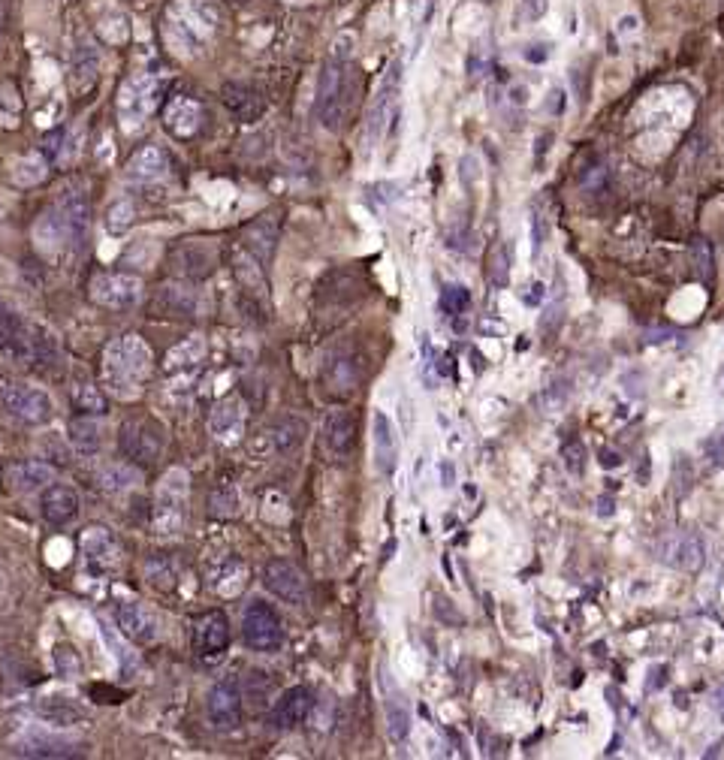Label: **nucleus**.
<instances>
[{
    "mask_svg": "<svg viewBox=\"0 0 724 760\" xmlns=\"http://www.w3.org/2000/svg\"><path fill=\"white\" fill-rule=\"evenodd\" d=\"M356 100V70H353V43L347 46V37L338 40L323 61L320 82H317V121L323 130L338 133L353 109Z\"/></svg>",
    "mask_w": 724,
    "mask_h": 760,
    "instance_id": "nucleus-1",
    "label": "nucleus"
},
{
    "mask_svg": "<svg viewBox=\"0 0 724 760\" xmlns=\"http://www.w3.org/2000/svg\"><path fill=\"white\" fill-rule=\"evenodd\" d=\"M148 374H151V350L139 335H121L106 347L103 380L112 396L118 399L139 396Z\"/></svg>",
    "mask_w": 724,
    "mask_h": 760,
    "instance_id": "nucleus-2",
    "label": "nucleus"
},
{
    "mask_svg": "<svg viewBox=\"0 0 724 760\" xmlns=\"http://www.w3.org/2000/svg\"><path fill=\"white\" fill-rule=\"evenodd\" d=\"M221 25V10L209 0H178L166 16V40L178 55H194Z\"/></svg>",
    "mask_w": 724,
    "mask_h": 760,
    "instance_id": "nucleus-3",
    "label": "nucleus"
},
{
    "mask_svg": "<svg viewBox=\"0 0 724 760\" xmlns=\"http://www.w3.org/2000/svg\"><path fill=\"white\" fill-rule=\"evenodd\" d=\"M188 495H191V477L185 468H169L154 492V534L160 540H175L185 531L188 522Z\"/></svg>",
    "mask_w": 724,
    "mask_h": 760,
    "instance_id": "nucleus-4",
    "label": "nucleus"
},
{
    "mask_svg": "<svg viewBox=\"0 0 724 760\" xmlns=\"http://www.w3.org/2000/svg\"><path fill=\"white\" fill-rule=\"evenodd\" d=\"M118 447L130 465H154L166 447V432L154 417H130L118 429Z\"/></svg>",
    "mask_w": 724,
    "mask_h": 760,
    "instance_id": "nucleus-5",
    "label": "nucleus"
},
{
    "mask_svg": "<svg viewBox=\"0 0 724 760\" xmlns=\"http://www.w3.org/2000/svg\"><path fill=\"white\" fill-rule=\"evenodd\" d=\"M166 82H160L157 76H130L118 94V115L124 121V130H139L151 112L160 103Z\"/></svg>",
    "mask_w": 724,
    "mask_h": 760,
    "instance_id": "nucleus-6",
    "label": "nucleus"
},
{
    "mask_svg": "<svg viewBox=\"0 0 724 760\" xmlns=\"http://www.w3.org/2000/svg\"><path fill=\"white\" fill-rule=\"evenodd\" d=\"M0 405H4V411L13 420H19L25 426H46L55 417L52 396L43 387H34V384H10V387H4V393H0Z\"/></svg>",
    "mask_w": 724,
    "mask_h": 760,
    "instance_id": "nucleus-7",
    "label": "nucleus"
},
{
    "mask_svg": "<svg viewBox=\"0 0 724 760\" xmlns=\"http://www.w3.org/2000/svg\"><path fill=\"white\" fill-rule=\"evenodd\" d=\"M242 640L251 652H278L284 643V628L278 613L266 601H251L242 616Z\"/></svg>",
    "mask_w": 724,
    "mask_h": 760,
    "instance_id": "nucleus-8",
    "label": "nucleus"
},
{
    "mask_svg": "<svg viewBox=\"0 0 724 760\" xmlns=\"http://www.w3.org/2000/svg\"><path fill=\"white\" fill-rule=\"evenodd\" d=\"M40 329L28 326L16 311L0 305V353L19 359V362H31L43 356V344L49 338H37Z\"/></svg>",
    "mask_w": 724,
    "mask_h": 760,
    "instance_id": "nucleus-9",
    "label": "nucleus"
},
{
    "mask_svg": "<svg viewBox=\"0 0 724 760\" xmlns=\"http://www.w3.org/2000/svg\"><path fill=\"white\" fill-rule=\"evenodd\" d=\"M233 275L239 284V299L248 317H260L266 320L269 314V287L263 278V266L251 257V254H239L233 263Z\"/></svg>",
    "mask_w": 724,
    "mask_h": 760,
    "instance_id": "nucleus-10",
    "label": "nucleus"
},
{
    "mask_svg": "<svg viewBox=\"0 0 724 760\" xmlns=\"http://www.w3.org/2000/svg\"><path fill=\"white\" fill-rule=\"evenodd\" d=\"M142 281L127 272H100L91 281V299L109 311H127L139 302Z\"/></svg>",
    "mask_w": 724,
    "mask_h": 760,
    "instance_id": "nucleus-11",
    "label": "nucleus"
},
{
    "mask_svg": "<svg viewBox=\"0 0 724 760\" xmlns=\"http://www.w3.org/2000/svg\"><path fill=\"white\" fill-rule=\"evenodd\" d=\"M399 91H402V58H396L387 67V76H384V82H381V88L375 94V103H372V112H369V127H366L372 145L384 136L387 124L399 112Z\"/></svg>",
    "mask_w": 724,
    "mask_h": 760,
    "instance_id": "nucleus-12",
    "label": "nucleus"
},
{
    "mask_svg": "<svg viewBox=\"0 0 724 760\" xmlns=\"http://www.w3.org/2000/svg\"><path fill=\"white\" fill-rule=\"evenodd\" d=\"M263 586L275 598H281L284 604L302 607L308 601V586H305L302 570L296 564H290L287 558H269L266 561V567H263Z\"/></svg>",
    "mask_w": 724,
    "mask_h": 760,
    "instance_id": "nucleus-13",
    "label": "nucleus"
},
{
    "mask_svg": "<svg viewBox=\"0 0 724 760\" xmlns=\"http://www.w3.org/2000/svg\"><path fill=\"white\" fill-rule=\"evenodd\" d=\"M79 546H82V555L88 561L91 570H97V574H112V570H118L121 564V543L115 537L112 528L106 525H88L79 537Z\"/></svg>",
    "mask_w": 724,
    "mask_h": 760,
    "instance_id": "nucleus-14",
    "label": "nucleus"
},
{
    "mask_svg": "<svg viewBox=\"0 0 724 760\" xmlns=\"http://www.w3.org/2000/svg\"><path fill=\"white\" fill-rule=\"evenodd\" d=\"M169 263L185 281H203L218 266V248L212 242H200V239L181 242V245L172 248Z\"/></svg>",
    "mask_w": 724,
    "mask_h": 760,
    "instance_id": "nucleus-15",
    "label": "nucleus"
},
{
    "mask_svg": "<svg viewBox=\"0 0 724 760\" xmlns=\"http://www.w3.org/2000/svg\"><path fill=\"white\" fill-rule=\"evenodd\" d=\"M655 552H658V558H661L667 567L697 570V567H703L706 543H703V537L694 534V531H673V534H667L664 540H658Z\"/></svg>",
    "mask_w": 724,
    "mask_h": 760,
    "instance_id": "nucleus-16",
    "label": "nucleus"
},
{
    "mask_svg": "<svg viewBox=\"0 0 724 760\" xmlns=\"http://www.w3.org/2000/svg\"><path fill=\"white\" fill-rule=\"evenodd\" d=\"M151 311L160 317H197L203 311V296L188 281H172L154 293Z\"/></svg>",
    "mask_w": 724,
    "mask_h": 760,
    "instance_id": "nucleus-17",
    "label": "nucleus"
},
{
    "mask_svg": "<svg viewBox=\"0 0 724 760\" xmlns=\"http://www.w3.org/2000/svg\"><path fill=\"white\" fill-rule=\"evenodd\" d=\"M209 721L218 730H236L242 724V688L236 679H224L209 691Z\"/></svg>",
    "mask_w": 724,
    "mask_h": 760,
    "instance_id": "nucleus-18",
    "label": "nucleus"
},
{
    "mask_svg": "<svg viewBox=\"0 0 724 760\" xmlns=\"http://www.w3.org/2000/svg\"><path fill=\"white\" fill-rule=\"evenodd\" d=\"M115 619H118V628L124 631V637L130 643H139V646H151L160 640V622L154 619V613L139 604V601H124L118 604L115 610Z\"/></svg>",
    "mask_w": 724,
    "mask_h": 760,
    "instance_id": "nucleus-19",
    "label": "nucleus"
},
{
    "mask_svg": "<svg viewBox=\"0 0 724 760\" xmlns=\"http://www.w3.org/2000/svg\"><path fill=\"white\" fill-rule=\"evenodd\" d=\"M64 227L70 230V239H73V248H82V242L88 239V224H91V206H88V194L82 187H67L64 194L55 200L52 206Z\"/></svg>",
    "mask_w": 724,
    "mask_h": 760,
    "instance_id": "nucleus-20",
    "label": "nucleus"
},
{
    "mask_svg": "<svg viewBox=\"0 0 724 760\" xmlns=\"http://www.w3.org/2000/svg\"><path fill=\"white\" fill-rule=\"evenodd\" d=\"M372 462L381 477H393L399 465V435L393 420L384 411H375L372 417Z\"/></svg>",
    "mask_w": 724,
    "mask_h": 760,
    "instance_id": "nucleus-21",
    "label": "nucleus"
},
{
    "mask_svg": "<svg viewBox=\"0 0 724 760\" xmlns=\"http://www.w3.org/2000/svg\"><path fill=\"white\" fill-rule=\"evenodd\" d=\"M381 691H384V715H387V736L393 745H405L411 736V709L405 694L396 688L390 673H381Z\"/></svg>",
    "mask_w": 724,
    "mask_h": 760,
    "instance_id": "nucleus-22",
    "label": "nucleus"
},
{
    "mask_svg": "<svg viewBox=\"0 0 724 760\" xmlns=\"http://www.w3.org/2000/svg\"><path fill=\"white\" fill-rule=\"evenodd\" d=\"M311 706H314L311 688H305V685L287 688V691L278 697L275 709H272V718H269L272 730H296V727L308 718Z\"/></svg>",
    "mask_w": 724,
    "mask_h": 760,
    "instance_id": "nucleus-23",
    "label": "nucleus"
},
{
    "mask_svg": "<svg viewBox=\"0 0 724 760\" xmlns=\"http://www.w3.org/2000/svg\"><path fill=\"white\" fill-rule=\"evenodd\" d=\"M209 432L221 441V444H236L245 432V405L242 399H221L215 405V411L209 414Z\"/></svg>",
    "mask_w": 724,
    "mask_h": 760,
    "instance_id": "nucleus-24",
    "label": "nucleus"
},
{
    "mask_svg": "<svg viewBox=\"0 0 724 760\" xmlns=\"http://www.w3.org/2000/svg\"><path fill=\"white\" fill-rule=\"evenodd\" d=\"M40 513L46 522L52 525H67L79 516V495L73 486L67 483H52L43 489V498H40Z\"/></svg>",
    "mask_w": 724,
    "mask_h": 760,
    "instance_id": "nucleus-25",
    "label": "nucleus"
},
{
    "mask_svg": "<svg viewBox=\"0 0 724 760\" xmlns=\"http://www.w3.org/2000/svg\"><path fill=\"white\" fill-rule=\"evenodd\" d=\"M16 754H25V757H76L79 742H73L67 736H58V733L31 730L16 742Z\"/></svg>",
    "mask_w": 724,
    "mask_h": 760,
    "instance_id": "nucleus-26",
    "label": "nucleus"
},
{
    "mask_svg": "<svg viewBox=\"0 0 724 760\" xmlns=\"http://www.w3.org/2000/svg\"><path fill=\"white\" fill-rule=\"evenodd\" d=\"M197 649H200V658L206 661H218L224 658V652L230 649V619L224 613H209L200 628H197Z\"/></svg>",
    "mask_w": 724,
    "mask_h": 760,
    "instance_id": "nucleus-27",
    "label": "nucleus"
},
{
    "mask_svg": "<svg viewBox=\"0 0 724 760\" xmlns=\"http://www.w3.org/2000/svg\"><path fill=\"white\" fill-rule=\"evenodd\" d=\"M100 79V52L94 43H79L73 52V64H70V91L76 97L88 94Z\"/></svg>",
    "mask_w": 724,
    "mask_h": 760,
    "instance_id": "nucleus-28",
    "label": "nucleus"
},
{
    "mask_svg": "<svg viewBox=\"0 0 724 760\" xmlns=\"http://www.w3.org/2000/svg\"><path fill=\"white\" fill-rule=\"evenodd\" d=\"M323 444L335 456H347L356 447V417L344 408H335L323 420Z\"/></svg>",
    "mask_w": 724,
    "mask_h": 760,
    "instance_id": "nucleus-29",
    "label": "nucleus"
},
{
    "mask_svg": "<svg viewBox=\"0 0 724 760\" xmlns=\"http://www.w3.org/2000/svg\"><path fill=\"white\" fill-rule=\"evenodd\" d=\"M169 172V157L160 145H145L139 151L130 154L127 166H124V175L130 181H139V184H148V181H157Z\"/></svg>",
    "mask_w": 724,
    "mask_h": 760,
    "instance_id": "nucleus-30",
    "label": "nucleus"
},
{
    "mask_svg": "<svg viewBox=\"0 0 724 760\" xmlns=\"http://www.w3.org/2000/svg\"><path fill=\"white\" fill-rule=\"evenodd\" d=\"M34 712H37V718H43L46 724H55V727H73V724H82L88 718V712L79 700L58 697V694L40 697L34 703Z\"/></svg>",
    "mask_w": 724,
    "mask_h": 760,
    "instance_id": "nucleus-31",
    "label": "nucleus"
},
{
    "mask_svg": "<svg viewBox=\"0 0 724 760\" xmlns=\"http://www.w3.org/2000/svg\"><path fill=\"white\" fill-rule=\"evenodd\" d=\"M163 124H166V130H169L172 136L191 139V136H197L200 127H203V109H200V103H194V100H188V97H178V100L169 103V109H166V115H163Z\"/></svg>",
    "mask_w": 724,
    "mask_h": 760,
    "instance_id": "nucleus-32",
    "label": "nucleus"
},
{
    "mask_svg": "<svg viewBox=\"0 0 724 760\" xmlns=\"http://www.w3.org/2000/svg\"><path fill=\"white\" fill-rule=\"evenodd\" d=\"M275 242H278V221H275V215H263L260 221H254V224L245 230V248H248V254H251L260 266H269V263H272Z\"/></svg>",
    "mask_w": 724,
    "mask_h": 760,
    "instance_id": "nucleus-33",
    "label": "nucleus"
},
{
    "mask_svg": "<svg viewBox=\"0 0 724 760\" xmlns=\"http://www.w3.org/2000/svg\"><path fill=\"white\" fill-rule=\"evenodd\" d=\"M34 242H37V248H40L46 257L61 254L67 245L73 248L70 230L64 227V221H61V215H58L55 209H49V212L37 221V227H34Z\"/></svg>",
    "mask_w": 724,
    "mask_h": 760,
    "instance_id": "nucleus-34",
    "label": "nucleus"
},
{
    "mask_svg": "<svg viewBox=\"0 0 724 760\" xmlns=\"http://www.w3.org/2000/svg\"><path fill=\"white\" fill-rule=\"evenodd\" d=\"M206 359V338L203 335H191L185 338L181 344H175L166 359H163V368L172 374V371H188V368H197L200 362Z\"/></svg>",
    "mask_w": 724,
    "mask_h": 760,
    "instance_id": "nucleus-35",
    "label": "nucleus"
},
{
    "mask_svg": "<svg viewBox=\"0 0 724 760\" xmlns=\"http://www.w3.org/2000/svg\"><path fill=\"white\" fill-rule=\"evenodd\" d=\"M55 480V468L46 465V462H19L10 468V483L22 492H37V489H46L49 483Z\"/></svg>",
    "mask_w": 724,
    "mask_h": 760,
    "instance_id": "nucleus-36",
    "label": "nucleus"
},
{
    "mask_svg": "<svg viewBox=\"0 0 724 760\" xmlns=\"http://www.w3.org/2000/svg\"><path fill=\"white\" fill-rule=\"evenodd\" d=\"M224 103H227V109H233L242 121H254V118L263 115V100H260V94H257L251 85H239V82L227 85V88H224Z\"/></svg>",
    "mask_w": 724,
    "mask_h": 760,
    "instance_id": "nucleus-37",
    "label": "nucleus"
},
{
    "mask_svg": "<svg viewBox=\"0 0 724 760\" xmlns=\"http://www.w3.org/2000/svg\"><path fill=\"white\" fill-rule=\"evenodd\" d=\"M82 142H85V127H82V121H76L67 130H55V136L49 139V154L58 163H73Z\"/></svg>",
    "mask_w": 724,
    "mask_h": 760,
    "instance_id": "nucleus-38",
    "label": "nucleus"
},
{
    "mask_svg": "<svg viewBox=\"0 0 724 760\" xmlns=\"http://www.w3.org/2000/svg\"><path fill=\"white\" fill-rule=\"evenodd\" d=\"M245 583H248V570H245V564H242L239 558H227V561L221 564V570L215 574V580H212V586H215L218 595H224V598H236V595L245 589Z\"/></svg>",
    "mask_w": 724,
    "mask_h": 760,
    "instance_id": "nucleus-39",
    "label": "nucleus"
},
{
    "mask_svg": "<svg viewBox=\"0 0 724 760\" xmlns=\"http://www.w3.org/2000/svg\"><path fill=\"white\" fill-rule=\"evenodd\" d=\"M46 175H49V163H46L43 154H22V157H16L13 166H10V178H13L16 184H22V187H34V184H40Z\"/></svg>",
    "mask_w": 724,
    "mask_h": 760,
    "instance_id": "nucleus-40",
    "label": "nucleus"
},
{
    "mask_svg": "<svg viewBox=\"0 0 724 760\" xmlns=\"http://www.w3.org/2000/svg\"><path fill=\"white\" fill-rule=\"evenodd\" d=\"M67 438H70V444H73L79 453H85V456H94V453L103 447V438H100V426H97V423H94L88 414L70 423V429H67Z\"/></svg>",
    "mask_w": 724,
    "mask_h": 760,
    "instance_id": "nucleus-41",
    "label": "nucleus"
},
{
    "mask_svg": "<svg viewBox=\"0 0 724 760\" xmlns=\"http://www.w3.org/2000/svg\"><path fill=\"white\" fill-rule=\"evenodd\" d=\"M70 396H73L76 411H82V414H94V417L106 414V396L100 393V387H94V384H91V380H76L73 390H70Z\"/></svg>",
    "mask_w": 724,
    "mask_h": 760,
    "instance_id": "nucleus-42",
    "label": "nucleus"
},
{
    "mask_svg": "<svg viewBox=\"0 0 724 760\" xmlns=\"http://www.w3.org/2000/svg\"><path fill=\"white\" fill-rule=\"evenodd\" d=\"M305 432H308V426L299 417L278 420V426H275V450L278 453H293L299 444H305Z\"/></svg>",
    "mask_w": 724,
    "mask_h": 760,
    "instance_id": "nucleus-43",
    "label": "nucleus"
},
{
    "mask_svg": "<svg viewBox=\"0 0 724 760\" xmlns=\"http://www.w3.org/2000/svg\"><path fill=\"white\" fill-rule=\"evenodd\" d=\"M136 483H139V471H133V465L112 462L100 471V486L106 492H124V489H133Z\"/></svg>",
    "mask_w": 724,
    "mask_h": 760,
    "instance_id": "nucleus-44",
    "label": "nucleus"
},
{
    "mask_svg": "<svg viewBox=\"0 0 724 760\" xmlns=\"http://www.w3.org/2000/svg\"><path fill=\"white\" fill-rule=\"evenodd\" d=\"M486 278L492 287H507L510 281V248L504 242H495L486 257Z\"/></svg>",
    "mask_w": 724,
    "mask_h": 760,
    "instance_id": "nucleus-45",
    "label": "nucleus"
},
{
    "mask_svg": "<svg viewBox=\"0 0 724 760\" xmlns=\"http://www.w3.org/2000/svg\"><path fill=\"white\" fill-rule=\"evenodd\" d=\"M691 266H694V272H697V278L703 284L712 281V275H715V257H712V245H709L706 236H697L691 242Z\"/></svg>",
    "mask_w": 724,
    "mask_h": 760,
    "instance_id": "nucleus-46",
    "label": "nucleus"
},
{
    "mask_svg": "<svg viewBox=\"0 0 724 760\" xmlns=\"http://www.w3.org/2000/svg\"><path fill=\"white\" fill-rule=\"evenodd\" d=\"M468 308H471V293L462 284H447L441 290V311L447 317H462L468 314Z\"/></svg>",
    "mask_w": 724,
    "mask_h": 760,
    "instance_id": "nucleus-47",
    "label": "nucleus"
},
{
    "mask_svg": "<svg viewBox=\"0 0 724 760\" xmlns=\"http://www.w3.org/2000/svg\"><path fill=\"white\" fill-rule=\"evenodd\" d=\"M133 221H136L133 203H130V200H118V203L109 209V215H106V230H109L112 236H121V233H127V230L133 227Z\"/></svg>",
    "mask_w": 724,
    "mask_h": 760,
    "instance_id": "nucleus-48",
    "label": "nucleus"
},
{
    "mask_svg": "<svg viewBox=\"0 0 724 760\" xmlns=\"http://www.w3.org/2000/svg\"><path fill=\"white\" fill-rule=\"evenodd\" d=\"M562 462H565V468H568L571 477H583V474H586V465H589V450H586V444H583L580 438L568 441V444L562 447Z\"/></svg>",
    "mask_w": 724,
    "mask_h": 760,
    "instance_id": "nucleus-49",
    "label": "nucleus"
},
{
    "mask_svg": "<svg viewBox=\"0 0 724 760\" xmlns=\"http://www.w3.org/2000/svg\"><path fill=\"white\" fill-rule=\"evenodd\" d=\"M103 628V640H106V646L112 649V655L118 658V664H121V673L124 676H130V673H136L139 670V661H136V655L118 640V634L115 631H109V625H100Z\"/></svg>",
    "mask_w": 724,
    "mask_h": 760,
    "instance_id": "nucleus-50",
    "label": "nucleus"
},
{
    "mask_svg": "<svg viewBox=\"0 0 724 760\" xmlns=\"http://www.w3.org/2000/svg\"><path fill=\"white\" fill-rule=\"evenodd\" d=\"M145 580L154 589H169L175 583V567L166 558H148L145 561Z\"/></svg>",
    "mask_w": 724,
    "mask_h": 760,
    "instance_id": "nucleus-51",
    "label": "nucleus"
},
{
    "mask_svg": "<svg viewBox=\"0 0 724 760\" xmlns=\"http://www.w3.org/2000/svg\"><path fill=\"white\" fill-rule=\"evenodd\" d=\"M212 507H215V513L218 516H230V513H236L239 510V492L227 483V486H218L215 489V495H212Z\"/></svg>",
    "mask_w": 724,
    "mask_h": 760,
    "instance_id": "nucleus-52",
    "label": "nucleus"
},
{
    "mask_svg": "<svg viewBox=\"0 0 724 760\" xmlns=\"http://www.w3.org/2000/svg\"><path fill=\"white\" fill-rule=\"evenodd\" d=\"M55 667L64 679H76L79 676V658L70 646H58L55 649Z\"/></svg>",
    "mask_w": 724,
    "mask_h": 760,
    "instance_id": "nucleus-53",
    "label": "nucleus"
},
{
    "mask_svg": "<svg viewBox=\"0 0 724 760\" xmlns=\"http://www.w3.org/2000/svg\"><path fill=\"white\" fill-rule=\"evenodd\" d=\"M543 242H547V221H543L540 212H531V245H534V254L543 248Z\"/></svg>",
    "mask_w": 724,
    "mask_h": 760,
    "instance_id": "nucleus-54",
    "label": "nucleus"
},
{
    "mask_svg": "<svg viewBox=\"0 0 724 760\" xmlns=\"http://www.w3.org/2000/svg\"><path fill=\"white\" fill-rule=\"evenodd\" d=\"M571 396V387H565V384H553L547 393H543V408L547 411H553V408H559V405H565V399Z\"/></svg>",
    "mask_w": 724,
    "mask_h": 760,
    "instance_id": "nucleus-55",
    "label": "nucleus"
},
{
    "mask_svg": "<svg viewBox=\"0 0 724 760\" xmlns=\"http://www.w3.org/2000/svg\"><path fill=\"white\" fill-rule=\"evenodd\" d=\"M522 7H525L528 19H543L550 10V0H522Z\"/></svg>",
    "mask_w": 724,
    "mask_h": 760,
    "instance_id": "nucleus-56",
    "label": "nucleus"
},
{
    "mask_svg": "<svg viewBox=\"0 0 724 760\" xmlns=\"http://www.w3.org/2000/svg\"><path fill=\"white\" fill-rule=\"evenodd\" d=\"M604 468H619L622 465V456L616 450H601V459H598Z\"/></svg>",
    "mask_w": 724,
    "mask_h": 760,
    "instance_id": "nucleus-57",
    "label": "nucleus"
},
{
    "mask_svg": "<svg viewBox=\"0 0 724 760\" xmlns=\"http://www.w3.org/2000/svg\"><path fill=\"white\" fill-rule=\"evenodd\" d=\"M712 703H715V715H718V721L724 724V685H718V691H715Z\"/></svg>",
    "mask_w": 724,
    "mask_h": 760,
    "instance_id": "nucleus-58",
    "label": "nucleus"
},
{
    "mask_svg": "<svg viewBox=\"0 0 724 760\" xmlns=\"http://www.w3.org/2000/svg\"><path fill=\"white\" fill-rule=\"evenodd\" d=\"M528 290H531V293H525V302H528V305H537V302L543 299V284H531Z\"/></svg>",
    "mask_w": 724,
    "mask_h": 760,
    "instance_id": "nucleus-59",
    "label": "nucleus"
},
{
    "mask_svg": "<svg viewBox=\"0 0 724 760\" xmlns=\"http://www.w3.org/2000/svg\"><path fill=\"white\" fill-rule=\"evenodd\" d=\"M598 513H601V516H613V501H610V498H601V501H598Z\"/></svg>",
    "mask_w": 724,
    "mask_h": 760,
    "instance_id": "nucleus-60",
    "label": "nucleus"
},
{
    "mask_svg": "<svg viewBox=\"0 0 724 760\" xmlns=\"http://www.w3.org/2000/svg\"><path fill=\"white\" fill-rule=\"evenodd\" d=\"M444 486H453V468L444 465Z\"/></svg>",
    "mask_w": 724,
    "mask_h": 760,
    "instance_id": "nucleus-61",
    "label": "nucleus"
},
{
    "mask_svg": "<svg viewBox=\"0 0 724 760\" xmlns=\"http://www.w3.org/2000/svg\"><path fill=\"white\" fill-rule=\"evenodd\" d=\"M0 592H4V570H0Z\"/></svg>",
    "mask_w": 724,
    "mask_h": 760,
    "instance_id": "nucleus-62",
    "label": "nucleus"
},
{
    "mask_svg": "<svg viewBox=\"0 0 724 760\" xmlns=\"http://www.w3.org/2000/svg\"><path fill=\"white\" fill-rule=\"evenodd\" d=\"M483 4H492V0H483Z\"/></svg>",
    "mask_w": 724,
    "mask_h": 760,
    "instance_id": "nucleus-63",
    "label": "nucleus"
}]
</instances>
